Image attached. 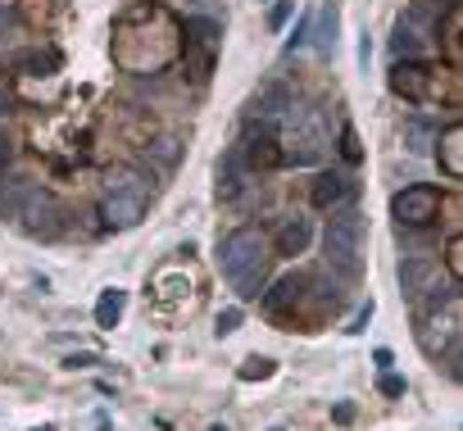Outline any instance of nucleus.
<instances>
[{"label": "nucleus", "mask_w": 463, "mask_h": 431, "mask_svg": "<svg viewBox=\"0 0 463 431\" xmlns=\"http://www.w3.org/2000/svg\"><path fill=\"white\" fill-rule=\"evenodd\" d=\"M336 282H327L323 272H286L259 295V309L268 313L273 323L282 327H304V323H318L327 309H336Z\"/></svg>", "instance_id": "1"}, {"label": "nucleus", "mask_w": 463, "mask_h": 431, "mask_svg": "<svg viewBox=\"0 0 463 431\" xmlns=\"http://www.w3.org/2000/svg\"><path fill=\"white\" fill-rule=\"evenodd\" d=\"M218 263H223V278L237 286V295L255 300L263 291V278H268V241L255 227H237V231H227V241L218 246Z\"/></svg>", "instance_id": "2"}, {"label": "nucleus", "mask_w": 463, "mask_h": 431, "mask_svg": "<svg viewBox=\"0 0 463 431\" xmlns=\"http://www.w3.org/2000/svg\"><path fill=\"white\" fill-rule=\"evenodd\" d=\"M145 205H150V182H145L137 168L119 164V168L105 173L100 214H105L109 227H119V231H123V227H137V223L145 218Z\"/></svg>", "instance_id": "3"}, {"label": "nucleus", "mask_w": 463, "mask_h": 431, "mask_svg": "<svg viewBox=\"0 0 463 431\" xmlns=\"http://www.w3.org/2000/svg\"><path fill=\"white\" fill-rule=\"evenodd\" d=\"M0 214L5 218H14L27 237H55L59 231V209H55V200L36 186L32 177H14L5 191H0Z\"/></svg>", "instance_id": "4"}, {"label": "nucleus", "mask_w": 463, "mask_h": 431, "mask_svg": "<svg viewBox=\"0 0 463 431\" xmlns=\"http://www.w3.org/2000/svg\"><path fill=\"white\" fill-rule=\"evenodd\" d=\"M386 87H391L400 100H441V96H454V82L441 64H422V59H396L391 73H386Z\"/></svg>", "instance_id": "5"}, {"label": "nucleus", "mask_w": 463, "mask_h": 431, "mask_svg": "<svg viewBox=\"0 0 463 431\" xmlns=\"http://www.w3.org/2000/svg\"><path fill=\"white\" fill-rule=\"evenodd\" d=\"M323 250H327V263L341 268L345 278H355V272H359V214L355 209H345L341 218L327 223Z\"/></svg>", "instance_id": "6"}, {"label": "nucleus", "mask_w": 463, "mask_h": 431, "mask_svg": "<svg viewBox=\"0 0 463 431\" xmlns=\"http://www.w3.org/2000/svg\"><path fill=\"white\" fill-rule=\"evenodd\" d=\"M441 205H445V195L428 182H413L404 191H396V200H391V214L404 223V227H432L441 218Z\"/></svg>", "instance_id": "7"}, {"label": "nucleus", "mask_w": 463, "mask_h": 431, "mask_svg": "<svg viewBox=\"0 0 463 431\" xmlns=\"http://www.w3.org/2000/svg\"><path fill=\"white\" fill-rule=\"evenodd\" d=\"M273 128H278V123L250 119V128H246V137H241V154H246L250 168H282V164H286V150H282V141H278Z\"/></svg>", "instance_id": "8"}, {"label": "nucleus", "mask_w": 463, "mask_h": 431, "mask_svg": "<svg viewBox=\"0 0 463 431\" xmlns=\"http://www.w3.org/2000/svg\"><path fill=\"white\" fill-rule=\"evenodd\" d=\"M286 109H291V91L282 82H263L250 96V105H246V114H250V119H259V123H282Z\"/></svg>", "instance_id": "9"}, {"label": "nucleus", "mask_w": 463, "mask_h": 431, "mask_svg": "<svg viewBox=\"0 0 463 431\" xmlns=\"http://www.w3.org/2000/svg\"><path fill=\"white\" fill-rule=\"evenodd\" d=\"M309 241H314V223H309L304 214H291V218H282V227H278L273 250L286 255V259H295V255L309 250Z\"/></svg>", "instance_id": "10"}, {"label": "nucleus", "mask_w": 463, "mask_h": 431, "mask_svg": "<svg viewBox=\"0 0 463 431\" xmlns=\"http://www.w3.org/2000/svg\"><path fill=\"white\" fill-rule=\"evenodd\" d=\"M418 341H422V349L436 359V355H445V349L454 345V323H450V313H441V309H432L428 318H422V327H418Z\"/></svg>", "instance_id": "11"}, {"label": "nucleus", "mask_w": 463, "mask_h": 431, "mask_svg": "<svg viewBox=\"0 0 463 431\" xmlns=\"http://www.w3.org/2000/svg\"><path fill=\"white\" fill-rule=\"evenodd\" d=\"M345 195H350V177L345 173H336V168H327V173H318L314 177V186H309V200H314V209H336Z\"/></svg>", "instance_id": "12"}, {"label": "nucleus", "mask_w": 463, "mask_h": 431, "mask_svg": "<svg viewBox=\"0 0 463 431\" xmlns=\"http://www.w3.org/2000/svg\"><path fill=\"white\" fill-rule=\"evenodd\" d=\"M422 42H428V27H418V14L400 19L396 32H391V51H396V59H418V55H422Z\"/></svg>", "instance_id": "13"}, {"label": "nucleus", "mask_w": 463, "mask_h": 431, "mask_svg": "<svg viewBox=\"0 0 463 431\" xmlns=\"http://www.w3.org/2000/svg\"><path fill=\"white\" fill-rule=\"evenodd\" d=\"M10 68L23 73V77H51V73L59 68V55H55V51H23V55H14Z\"/></svg>", "instance_id": "14"}, {"label": "nucleus", "mask_w": 463, "mask_h": 431, "mask_svg": "<svg viewBox=\"0 0 463 431\" xmlns=\"http://www.w3.org/2000/svg\"><path fill=\"white\" fill-rule=\"evenodd\" d=\"M441 168L450 177H463V123H454L450 132H441Z\"/></svg>", "instance_id": "15"}, {"label": "nucleus", "mask_w": 463, "mask_h": 431, "mask_svg": "<svg viewBox=\"0 0 463 431\" xmlns=\"http://www.w3.org/2000/svg\"><path fill=\"white\" fill-rule=\"evenodd\" d=\"M436 141H441V137H436L432 123H422V119H409V123H404V150H409V154H432Z\"/></svg>", "instance_id": "16"}, {"label": "nucleus", "mask_w": 463, "mask_h": 431, "mask_svg": "<svg viewBox=\"0 0 463 431\" xmlns=\"http://www.w3.org/2000/svg\"><path fill=\"white\" fill-rule=\"evenodd\" d=\"M336 27H341V10H336V0L323 10V19H318V32H314V46H318V55H332L336 51Z\"/></svg>", "instance_id": "17"}, {"label": "nucleus", "mask_w": 463, "mask_h": 431, "mask_svg": "<svg viewBox=\"0 0 463 431\" xmlns=\"http://www.w3.org/2000/svg\"><path fill=\"white\" fill-rule=\"evenodd\" d=\"M432 272H436V268H432L428 259H404V263H400V282H404L409 295H422V282H428Z\"/></svg>", "instance_id": "18"}, {"label": "nucleus", "mask_w": 463, "mask_h": 431, "mask_svg": "<svg viewBox=\"0 0 463 431\" xmlns=\"http://www.w3.org/2000/svg\"><path fill=\"white\" fill-rule=\"evenodd\" d=\"M119 318H123V291H105L100 304H96V323L100 327H114Z\"/></svg>", "instance_id": "19"}, {"label": "nucleus", "mask_w": 463, "mask_h": 431, "mask_svg": "<svg viewBox=\"0 0 463 431\" xmlns=\"http://www.w3.org/2000/svg\"><path fill=\"white\" fill-rule=\"evenodd\" d=\"M445 46H450V55L463 64V10H454L450 23H445Z\"/></svg>", "instance_id": "20"}, {"label": "nucleus", "mask_w": 463, "mask_h": 431, "mask_svg": "<svg viewBox=\"0 0 463 431\" xmlns=\"http://www.w3.org/2000/svg\"><path fill=\"white\" fill-rule=\"evenodd\" d=\"M341 160H345V164H359V160H364V150H359V137H355V128H350V123L341 128Z\"/></svg>", "instance_id": "21"}, {"label": "nucleus", "mask_w": 463, "mask_h": 431, "mask_svg": "<svg viewBox=\"0 0 463 431\" xmlns=\"http://www.w3.org/2000/svg\"><path fill=\"white\" fill-rule=\"evenodd\" d=\"M150 154H154V160H160L164 168H173V164H177V141H173V137L154 141V145H150Z\"/></svg>", "instance_id": "22"}, {"label": "nucleus", "mask_w": 463, "mask_h": 431, "mask_svg": "<svg viewBox=\"0 0 463 431\" xmlns=\"http://www.w3.org/2000/svg\"><path fill=\"white\" fill-rule=\"evenodd\" d=\"M291 10H295V0H278V5H273V14H268V27H273V32H282V27H286V19H291Z\"/></svg>", "instance_id": "23"}, {"label": "nucleus", "mask_w": 463, "mask_h": 431, "mask_svg": "<svg viewBox=\"0 0 463 431\" xmlns=\"http://www.w3.org/2000/svg\"><path fill=\"white\" fill-rule=\"evenodd\" d=\"M445 263H450V272L463 282V237H454L450 241V250H445Z\"/></svg>", "instance_id": "24"}, {"label": "nucleus", "mask_w": 463, "mask_h": 431, "mask_svg": "<svg viewBox=\"0 0 463 431\" xmlns=\"http://www.w3.org/2000/svg\"><path fill=\"white\" fill-rule=\"evenodd\" d=\"M241 377H246V381H255V377H273V359H246Z\"/></svg>", "instance_id": "25"}, {"label": "nucleus", "mask_w": 463, "mask_h": 431, "mask_svg": "<svg viewBox=\"0 0 463 431\" xmlns=\"http://www.w3.org/2000/svg\"><path fill=\"white\" fill-rule=\"evenodd\" d=\"M237 327H241V309H223L218 313V336H232Z\"/></svg>", "instance_id": "26"}, {"label": "nucleus", "mask_w": 463, "mask_h": 431, "mask_svg": "<svg viewBox=\"0 0 463 431\" xmlns=\"http://www.w3.org/2000/svg\"><path fill=\"white\" fill-rule=\"evenodd\" d=\"M19 32V23H14V14L5 10V5H0V51H5L10 46V36Z\"/></svg>", "instance_id": "27"}, {"label": "nucleus", "mask_w": 463, "mask_h": 431, "mask_svg": "<svg viewBox=\"0 0 463 431\" xmlns=\"http://www.w3.org/2000/svg\"><path fill=\"white\" fill-rule=\"evenodd\" d=\"M304 42H309V14H304V19L295 23V32L286 36V51H295V46H304Z\"/></svg>", "instance_id": "28"}, {"label": "nucleus", "mask_w": 463, "mask_h": 431, "mask_svg": "<svg viewBox=\"0 0 463 431\" xmlns=\"http://www.w3.org/2000/svg\"><path fill=\"white\" fill-rule=\"evenodd\" d=\"M381 396H404V377L386 372V377H381Z\"/></svg>", "instance_id": "29"}, {"label": "nucleus", "mask_w": 463, "mask_h": 431, "mask_svg": "<svg viewBox=\"0 0 463 431\" xmlns=\"http://www.w3.org/2000/svg\"><path fill=\"white\" fill-rule=\"evenodd\" d=\"M10 160H14V145H10V137H5V132H0V173L10 168Z\"/></svg>", "instance_id": "30"}, {"label": "nucleus", "mask_w": 463, "mask_h": 431, "mask_svg": "<svg viewBox=\"0 0 463 431\" xmlns=\"http://www.w3.org/2000/svg\"><path fill=\"white\" fill-rule=\"evenodd\" d=\"M368 318H373V304H368V309H359V318H355L350 327H345V332H364V327H368Z\"/></svg>", "instance_id": "31"}, {"label": "nucleus", "mask_w": 463, "mask_h": 431, "mask_svg": "<svg viewBox=\"0 0 463 431\" xmlns=\"http://www.w3.org/2000/svg\"><path fill=\"white\" fill-rule=\"evenodd\" d=\"M96 355H68V368H91Z\"/></svg>", "instance_id": "32"}, {"label": "nucleus", "mask_w": 463, "mask_h": 431, "mask_svg": "<svg viewBox=\"0 0 463 431\" xmlns=\"http://www.w3.org/2000/svg\"><path fill=\"white\" fill-rule=\"evenodd\" d=\"M368 55H373V46H368V32H364V42H359V64L368 68Z\"/></svg>", "instance_id": "33"}, {"label": "nucleus", "mask_w": 463, "mask_h": 431, "mask_svg": "<svg viewBox=\"0 0 463 431\" xmlns=\"http://www.w3.org/2000/svg\"><path fill=\"white\" fill-rule=\"evenodd\" d=\"M10 105H14V100H10L5 91H0V114H10Z\"/></svg>", "instance_id": "34"}, {"label": "nucleus", "mask_w": 463, "mask_h": 431, "mask_svg": "<svg viewBox=\"0 0 463 431\" xmlns=\"http://www.w3.org/2000/svg\"><path fill=\"white\" fill-rule=\"evenodd\" d=\"M191 5H209V0H191Z\"/></svg>", "instance_id": "35"}, {"label": "nucleus", "mask_w": 463, "mask_h": 431, "mask_svg": "<svg viewBox=\"0 0 463 431\" xmlns=\"http://www.w3.org/2000/svg\"><path fill=\"white\" fill-rule=\"evenodd\" d=\"M0 68H5V51H0Z\"/></svg>", "instance_id": "36"}, {"label": "nucleus", "mask_w": 463, "mask_h": 431, "mask_svg": "<svg viewBox=\"0 0 463 431\" xmlns=\"http://www.w3.org/2000/svg\"><path fill=\"white\" fill-rule=\"evenodd\" d=\"M0 5H5V0H0Z\"/></svg>", "instance_id": "37"}]
</instances>
